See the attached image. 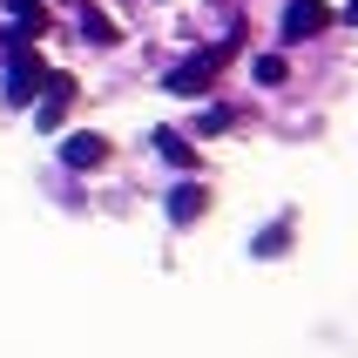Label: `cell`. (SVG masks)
Wrapping results in <instances>:
<instances>
[{"label":"cell","mask_w":358,"mask_h":358,"mask_svg":"<svg viewBox=\"0 0 358 358\" xmlns=\"http://www.w3.org/2000/svg\"><path fill=\"white\" fill-rule=\"evenodd\" d=\"M230 61H237V34H230V41H210V48H196V55H182L162 88H169V95H210Z\"/></svg>","instance_id":"obj_1"},{"label":"cell","mask_w":358,"mask_h":358,"mask_svg":"<svg viewBox=\"0 0 358 358\" xmlns=\"http://www.w3.org/2000/svg\"><path fill=\"white\" fill-rule=\"evenodd\" d=\"M41 81H48V68H41V55L34 48H14V68H7V108H34L41 101Z\"/></svg>","instance_id":"obj_2"},{"label":"cell","mask_w":358,"mask_h":358,"mask_svg":"<svg viewBox=\"0 0 358 358\" xmlns=\"http://www.w3.org/2000/svg\"><path fill=\"white\" fill-rule=\"evenodd\" d=\"M324 27H331V7H324V0H284V14H278L284 41H318Z\"/></svg>","instance_id":"obj_3"},{"label":"cell","mask_w":358,"mask_h":358,"mask_svg":"<svg viewBox=\"0 0 358 358\" xmlns=\"http://www.w3.org/2000/svg\"><path fill=\"white\" fill-rule=\"evenodd\" d=\"M68 101H75V75H61V68H48V81H41V101H34V122H41V129H61V115H68Z\"/></svg>","instance_id":"obj_4"},{"label":"cell","mask_w":358,"mask_h":358,"mask_svg":"<svg viewBox=\"0 0 358 358\" xmlns=\"http://www.w3.org/2000/svg\"><path fill=\"white\" fill-rule=\"evenodd\" d=\"M61 162H68V169H101V162H108V136H95V129L68 136L61 142Z\"/></svg>","instance_id":"obj_5"},{"label":"cell","mask_w":358,"mask_h":358,"mask_svg":"<svg viewBox=\"0 0 358 358\" xmlns=\"http://www.w3.org/2000/svg\"><path fill=\"white\" fill-rule=\"evenodd\" d=\"M203 210H210V189H203V182H176V196H169V217H176V223H196Z\"/></svg>","instance_id":"obj_6"},{"label":"cell","mask_w":358,"mask_h":358,"mask_svg":"<svg viewBox=\"0 0 358 358\" xmlns=\"http://www.w3.org/2000/svg\"><path fill=\"white\" fill-rule=\"evenodd\" d=\"M156 149L176 162V169H196V149H189V136H176V129H156Z\"/></svg>","instance_id":"obj_7"},{"label":"cell","mask_w":358,"mask_h":358,"mask_svg":"<svg viewBox=\"0 0 358 358\" xmlns=\"http://www.w3.org/2000/svg\"><path fill=\"white\" fill-rule=\"evenodd\" d=\"M81 34L95 41V48H115V27H108V14H95V7L81 14Z\"/></svg>","instance_id":"obj_8"},{"label":"cell","mask_w":358,"mask_h":358,"mask_svg":"<svg viewBox=\"0 0 358 358\" xmlns=\"http://www.w3.org/2000/svg\"><path fill=\"white\" fill-rule=\"evenodd\" d=\"M284 243H291V223H278V230H264V237H257V257H284Z\"/></svg>","instance_id":"obj_9"},{"label":"cell","mask_w":358,"mask_h":358,"mask_svg":"<svg viewBox=\"0 0 358 358\" xmlns=\"http://www.w3.org/2000/svg\"><path fill=\"white\" fill-rule=\"evenodd\" d=\"M250 75H257V81H264V88H278V81H284V75H291V68H284V55H264V61H257V68H250Z\"/></svg>","instance_id":"obj_10"},{"label":"cell","mask_w":358,"mask_h":358,"mask_svg":"<svg viewBox=\"0 0 358 358\" xmlns=\"http://www.w3.org/2000/svg\"><path fill=\"white\" fill-rule=\"evenodd\" d=\"M230 122H237V115H230V108H203V136H223Z\"/></svg>","instance_id":"obj_11"},{"label":"cell","mask_w":358,"mask_h":358,"mask_svg":"<svg viewBox=\"0 0 358 358\" xmlns=\"http://www.w3.org/2000/svg\"><path fill=\"white\" fill-rule=\"evenodd\" d=\"M345 20H358V0H352V7H345Z\"/></svg>","instance_id":"obj_12"}]
</instances>
